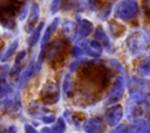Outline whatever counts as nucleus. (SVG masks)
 Returning a JSON list of instances; mask_svg holds the SVG:
<instances>
[{
  "instance_id": "1",
  "label": "nucleus",
  "mask_w": 150,
  "mask_h": 133,
  "mask_svg": "<svg viewBox=\"0 0 150 133\" xmlns=\"http://www.w3.org/2000/svg\"><path fill=\"white\" fill-rule=\"evenodd\" d=\"M137 10V5L134 0H125L123 2L120 4V6L116 8L115 10V15L120 19L123 20H128L131 19Z\"/></svg>"
},
{
  "instance_id": "2",
  "label": "nucleus",
  "mask_w": 150,
  "mask_h": 133,
  "mask_svg": "<svg viewBox=\"0 0 150 133\" xmlns=\"http://www.w3.org/2000/svg\"><path fill=\"white\" fill-rule=\"evenodd\" d=\"M41 98L45 100V103H49V104H53V103L57 102V99H59L57 85L53 82L46 83L43 89L41 90Z\"/></svg>"
},
{
  "instance_id": "3",
  "label": "nucleus",
  "mask_w": 150,
  "mask_h": 133,
  "mask_svg": "<svg viewBox=\"0 0 150 133\" xmlns=\"http://www.w3.org/2000/svg\"><path fill=\"white\" fill-rule=\"evenodd\" d=\"M39 15H40V10H39V6L36 4L33 5L32 7V10H30V14H29V18H28V21L26 23V27H25V30L26 32H32L36 23H38V20H39Z\"/></svg>"
},
{
  "instance_id": "4",
  "label": "nucleus",
  "mask_w": 150,
  "mask_h": 133,
  "mask_svg": "<svg viewBox=\"0 0 150 133\" xmlns=\"http://www.w3.org/2000/svg\"><path fill=\"white\" fill-rule=\"evenodd\" d=\"M36 71H35V63H34V61H32L29 64H28V66L25 69V71L20 75V78H19V88L21 89V88H23L25 85H26V83L29 80V78L35 74Z\"/></svg>"
},
{
  "instance_id": "5",
  "label": "nucleus",
  "mask_w": 150,
  "mask_h": 133,
  "mask_svg": "<svg viewBox=\"0 0 150 133\" xmlns=\"http://www.w3.org/2000/svg\"><path fill=\"white\" fill-rule=\"evenodd\" d=\"M84 52L90 56H100L102 52V47L97 41H90L87 43V46L83 48Z\"/></svg>"
},
{
  "instance_id": "6",
  "label": "nucleus",
  "mask_w": 150,
  "mask_h": 133,
  "mask_svg": "<svg viewBox=\"0 0 150 133\" xmlns=\"http://www.w3.org/2000/svg\"><path fill=\"white\" fill-rule=\"evenodd\" d=\"M62 32L68 40H73L76 35V24L73 21H66L62 24Z\"/></svg>"
},
{
  "instance_id": "7",
  "label": "nucleus",
  "mask_w": 150,
  "mask_h": 133,
  "mask_svg": "<svg viewBox=\"0 0 150 133\" xmlns=\"http://www.w3.org/2000/svg\"><path fill=\"white\" fill-rule=\"evenodd\" d=\"M57 24H59V19H55V20H54V21H53V22L47 27V29H46L45 34L42 35V40H41V49H42V50L45 49V47H46V44H47V42H48V40H49L50 35L55 32V29H56Z\"/></svg>"
},
{
  "instance_id": "8",
  "label": "nucleus",
  "mask_w": 150,
  "mask_h": 133,
  "mask_svg": "<svg viewBox=\"0 0 150 133\" xmlns=\"http://www.w3.org/2000/svg\"><path fill=\"white\" fill-rule=\"evenodd\" d=\"M61 48H62V43H61L60 41H54V42L49 46V48L47 49V52H46L47 58H48V60H53L55 56H57V54L60 52Z\"/></svg>"
},
{
  "instance_id": "9",
  "label": "nucleus",
  "mask_w": 150,
  "mask_h": 133,
  "mask_svg": "<svg viewBox=\"0 0 150 133\" xmlns=\"http://www.w3.org/2000/svg\"><path fill=\"white\" fill-rule=\"evenodd\" d=\"M42 27H43V22L39 23V26L35 27V28L32 30V34H30V36L28 37V46H29V47H33V46L38 42V40H39V37H40V34H41V30H42Z\"/></svg>"
},
{
  "instance_id": "10",
  "label": "nucleus",
  "mask_w": 150,
  "mask_h": 133,
  "mask_svg": "<svg viewBox=\"0 0 150 133\" xmlns=\"http://www.w3.org/2000/svg\"><path fill=\"white\" fill-rule=\"evenodd\" d=\"M18 44H19V41H18V40H15L14 42H12V43L8 46V48H7V49L2 52V55L0 56V61H1V62H6L12 55H14V51L16 50Z\"/></svg>"
},
{
  "instance_id": "11",
  "label": "nucleus",
  "mask_w": 150,
  "mask_h": 133,
  "mask_svg": "<svg viewBox=\"0 0 150 133\" xmlns=\"http://www.w3.org/2000/svg\"><path fill=\"white\" fill-rule=\"evenodd\" d=\"M91 29H93V24H91L89 21L84 20V21H82L81 24H80V35H81L82 37H84V36H87V35L91 32Z\"/></svg>"
},
{
  "instance_id": "12",
  "label": "nucleus",
  "mask_w": 150,
  "mask_h": 133,
  "mask_svg": "<svg viewBox=\"0 0 150 133\" xmlns=\"http://www.w3.org/2000/svg\"><path fill=\"white\" fill-rule=\"evenodd\" d=\"M95 36H96L97 40L101 41V43H103V42H104V44H108V43H109V40H108V37L105 36V34H104V32H103V29H102L101 27H98V28L96 29Z\"/></svg>"
},
{
  "instance_id": "13",
  "label": "nucleus",
  "mask_w": 150,
  "mask_h": 133,
  "mask_svg": "<svg viewBox=\"0 0 150 133\" xmlns=\"http://www.w3.org/2000/svg\"><path fill=\"white\" fill-rule=\"evenodd\" d=\"M11 92H12V86L9 84H7V83L0 84V100Z\"/></svg>"
},
{
  "instance_id": "14",
  "label": "nucleus",
  "mask_w": 150,
  "mask_h": 133,
  "mask_svg": "<svg viewBox=\"0 0 150 133\" xmlns=\"http://www.w3.org/2000/svg\"><path fill=\"white\" fill-rule=\"evenodd\" d=\"M139 71L143 75H148L150 72V58L145 60L141 65H139Z\"/></svg>"
},
{
  "instance_id": "15",
  "label": "nucleus",
  "mask_w": 150,
  "mask_h": 133,
  "mask_svg": "<svg viewBox=\"0 0 150 133\" xmlns=\"http://www.w3.org/2000/svg\"><path fill=\"white\" fill-rule=\"evenodd\" d=\"M8 71H9L8 66H6V65L0 66V84L5 83V79H6V76H7Z\"/></svg>"
},
{
  "instance_id": "16",
  "label": "nucleus",
  "mask_w": 150,
  "mask_h": 133,
  "mask_svg": "<svg viewBox=\"0 0 150 133\" xmlns=\"http://www.w3.org/2000/svg\"><path fill=\"white\" fill-rule=\"evenodd\" d=\"M25 57H26V51H25V50L20 51V52L16 55V57H15V65H20V63L25 60Z\"/></svg>"
},
{
  "instance_id": "17",
  "label": "nucleus",
  "mask_w": 150,
  "mask_h": 133,
  "mask_svg": "<svg viewBox=\"0 0 150 133\" xmlns=\"http://www.w3.org/2000/svg\"><path fill=\"white\" fill-rule=\"evenodd\" d=\"M54 119H55V118H54V116H53V114H49V116H43V117H42V121H43V123H46V124L52 123Z\"/></svg>"
},
{
  "instance_id": "18",
  "label": "nucleus",
  "mask_w": 150,
  "mask_h": 133,
  "mask_svg": "<svg viewBox=\"0 0 150 133\" xmlns=\"http://www.w3.org/2000/svg\"><path fill=\"white\" fill-rule=\"evenodd\" d=\"M26 15H27V5H25V6L22 7L21 12H20V15H19L20 20H23V19H26Z\"/></svg>"
},
{
  "instance_id": "19",
  "label": "nucleus",
  "mask_w": 150,
  "mask_h": 133,
  "mask_svg": "<svg viewBox=\"0 0 150 133\" xmlns=\"http://www.w3.org/2000/svg\"><path fill=\"white\" fill-rule=\"evenodd\" d=\"M25 131H26V133H38L30 125H25Z\"/></svg>"
}]
</instances>
